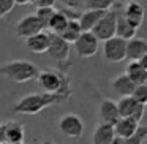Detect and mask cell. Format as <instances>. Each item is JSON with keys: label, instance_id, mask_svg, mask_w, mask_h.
<instances>
[{"label": "cell", "instance_id": "26", "mask_svg": "<svg viewBox=\"0 0 147 144\" xmlns=\"http://www.w3.org/2000/svg\"><path fill=\"white\" fill-rule=\"evenodd\" d=\"M54 13H55V8L54 7H48V8H36L35 14L40 18V21H41V22L45 24V27L48 29V26H49V22H51Z\"/></svg>", "mask_w": 147, "mask_h": 144}, {"label": "cell", "instance_id": "1", "mask_svg": "<svg viewBox=\"0 0 147 144\" xmlns=\"http://www.w3.org/2000/svg\"><path fill=\"white\" fill-rule=\"evenodd\" d=\"M68 100V97L62 93H46V92H33L29 95L22 97L18 103H14L13 112L24 116H35L45 111L49 106L59 105V103Z\"/></svg>", "mask_w": 147, "mask_h": 144}, {"label": "cell", "instance_id": "17", "mask_svg": "<svg viewBox=\"0 0 147 144\" xmlns=\"http://www.w3.org/2000/svg\"><path fill=\"white\" fill-rule=\"evenodd\" d=\"M5 135H7V141L13 144H22L24 138H26V128L21 122L16 120H8L5 122Z\"/></svg>", "mask_w": 147, "mask_h": 144}, {"label": "cell", "instance_id": "28", "mask_svg": "<svg viewBox=\"0 0 147 144\" xmlns=\"http://www.w3.org/2000/svg\"><path fill=\"white\" fill-rule=\"evenodd\" d=\"M16 7V0H0V21L13 11Z\"/></svg>", "mask_w": 147, "mask_h": 144}, {"label": "cell", "instance_id": "31", "mask_svg": "<svg viewBox=\"0 0 147 144\" xmlns=\"http://www.w3.org/2000/svg\"><path fill=\"white\" fill-rule=\"evenodd\" d=\"M7 141V135H5V124H0V144Z\"/></svg>", "mask_w": 147, "mask_h": 144}, {"label": "cell", "instance_id": "3", "mask_svg": "<svg viewBox=\"0 0 147 144\" xmlns=\"http://www.w3.org/2000/svg\"><path fill=\"white\" fill-rule=\"evenodd\" d=\"M38 74V67L29 60H11L8 64L0 65V76L8 78L16 84H24L36 79Z\"/></svg>", "mask_w": 147, "mask_h": 144}, {"label": "cell", "instance_id": "7", "mask_svg": "<svg viewBox=\"0 0 147 144\" xmlns=\"http://www.w3.org/2000/svg\"><path fill=\"white\" fill-rule=\"evenodd\" d=\"M127 40L115 35L103 43V55L111 64H120V62L127 60Z\"/></svg>", "mask_w": 147, "mask_h": 144}, {"label": "cell", "instance_id": "20", "mask_svg": "<svg viewBox=\"0 0 147 144\" xmlns=\"http://www.w3.org/2000/svg\"><path fill=\"white\" fill-rule=\"evenodd\" d=\"M122 7L123 5H119V18H117V37H120V38L123 40H131L136 37V32L138 29H134L133 26H131L130 22H128V19L125 18V14L122 13Z\"/></svg>", "mask_w": 147, "mask_h": 144}, {"label": "cell", "instance_id": "35", "mask_svg": "<svg viewBox=\"0 0 147 144\" xmlns=\"http://www.w3.org/2000/svg\"><path fill=\"white\" fill-rule=\"evenodd\" d=\"M41 144H55V143H52V141L51 139H46V141H43V143Z\"/></svg>", "mask_w": 147, "mask_h": 144}, {"label": "cell", "instance_id": "33", "mask_svg": "<svg viewBox=\"0 0 147 144\" xmlns=\"http://www.w3.org/2000/svg\"><path fill=\"white\" fill-rule=\"evenodd\" d=\"M139 62H141V65H142V67H144V68H146V70H147V54H146V55H144V57H142V59H141V60H139Z\"/></svg>", "mask_w": 147, "mask_h": 144}, {"label": "cell", "instance_id": "12", "mask_svg": "<svg viewBox=\"0 0 147 144\" xmlns=\"http://www.w3.org/2000/svg\"><path fill=\"white\" fill-rule=\"evenodd\" d=\"M26 46L29 48V51L33 52V54H45V52H48L49 46H51V32L43 30V32L27 38Z\"/></svg>", "mask_w": 147, "mask_h": 144}, {"label": "cell", "instance_id": "34", "mask_svg": "<svg viewBox=\"0 0 147 144\" xmlns=\"http://www.w3.org/2000/svg\"><path fill=\"white\" fill-rule=\"evenodd\" d=\"M32 3V0H16V5H27Z\"/></svg>", "mask_w": 147, "mask_h": 144}, {"label": "cell", "instance_id": "19", "mask_svg": "<svg viewBox=\"0 0 147 144\" xmlns=\"http://www.w3.org/2000/svg\"><path fill=\"white\" fill-rule=\"evenodd\" d=\"M105 14H106V11H101V10H86V11H82L79 22H81V27L84 29V32H92Z\"/></svg>", "mask_w": 147, "mask_h": 144}, {"label": "cell", "instance_id": "37", "mask_svg": "<svg viewBox=\"0 0 147 144\" xmlns=\"http://www.w3.org/2000/svg\"><path fill=\"white\" fill-rule=\"evenodd\" d=\"M22 144H24V143H22Z\"/></svg>", "mask_w": 147, "mask_h": 144}, {"label": "cell", "instance_id": "15", "mask_svg": "<svg viewBox=\"0 0 147 144\" xmlns=\"http://www.w3.org/2000/svg\"><path fill=\"white\" fill-rule=\"evenodd\" d=\"M147 54V40L144 38H134L128 40V46H127V59L130 62L134 60H141L144 55Z\"/></svg>", "mask_w": 147, "mask_h": 144}, {"label": "cell", "instance_id": "2", "mask_svg": "<svg viewBox=\"0 0 147 144\" xmlns=\"http://www.w3.org/2000/svg\"><path fill=\"white\" fill-rule=\"evenodd\" d=\"M40 89L46 93H62V95L70 98L73 90H71V81L67 73H62L55 68H45L40 70V74L36 78Z\"/></svg>", "mask_w": 147, "mask_h": 144}, {"label": "cell", "instance_id": "14", "mask_svg": "<svg viewBox=\"0 0 147 144\" xmlns=\"http://www.w3.org/2000/svg\"><path fill=\"white\" fill-rule=\"evenodd\" d=\"M115 130L114 125L101 122L98 127L95 128L92 135V144H112V141L115 139Z\"/></svg>", "mask_w": 147, "mask_h": 144}, {"label": "cell", "instance_id": "8", "mask_svg": "<svg viewBox=\"0 0 147 144\" xmlns=\"http://www.w3.org/2000/svg\"><path fill=\"white\" fill-rule=\"evenodd\" d=\"M76 54L82 59H92L98 54L100 49V40L93 32H82L76 43H74Z\"/></svg>", "mask_w": 147, "mask_h": 144}, {"label": "cell", "instance_id": "10", "mask_svg": "<svg viewBox=\"0 0 147 144\" xmlns=\"http://www.w3.org/2000/svg\"><path fill=\"white\" fill-rule=\"evenodd\" d=\"M119 111H120L122 117H131L134 120L141 122L144 119L146 106L141 105L139 101H136L133 97H123L119 101Z\"/></svg>", "mask_w": 147, "mask_h": 144}, {"label": "cell", "instance_id": "4", "mask_svg": "<svg viewBox=\"0 0 147 144\" xmlns=\"http://www.w3.org/2000/svg\"><path fill=\"white\" fill-rule=\"evenodd\" d=\"M48 54L51 55V59H54L57 62V70H60L62 73L70 71V67L73 65L71 62V43H68L59 33L51 32V46H49Z\"/></svg>", "mask_w": 147, "mask_h": 144}, {"label": "cell", "instance_id": "11", "mask_svg": "<svg viewBox=\"0 0 147 144\" xmlns=\"http://www.w3.org/2000/svg\"><path fill=\"white\" fill-rule=\"evenodd\" d=\"M122 13L128 19V22L134 27L139 29L144 22V7L138 2V0H130L127 5L122 7Z\"/></svg>", "mask_w": 147, "mask_h": 144}, {"label": "cell", "instance_id": "30", "mask_svg": "<svg viewBox=\"0 0 147 144\" xmlns=\"http://www.w3.org/2000/svg\"><path fill=\"white\" fill-rule=\"evenodd\" d=\"M63 7L67 8H76V10H79L81 8V3H82V0H59Z\"/></svg>", "mask_w": 147, "mask_h": 144}, {"label": "cell", "instance_id": "24", "mask_svg": "<svg viewBox=\"0 0 147 144\" xmlns=\"http://www.w3.org/2000/svg\"><path fill=\"white\" fill-rule=\"evenodd\" d=\"M87 10H101L109 11L115 7V0H84Z\"/></svg>", "mask_w": 147, "mask_h": 144}, {"label": "cell", "instance_id": "6", "mask_svg": "<svg viewBox=\"0 0 147 144\" xmlns=\"http://www.w3.org/2000/svg\"><path fill=\"white\" fill-rule=\"evenodd\" d=\"M59 130L62 135L71 138V139H79L84 135L86 124L81 116L74 114V112H68V114L62 116L59 120Z\"/></svg>", "mask_w": 147, "mask_h": 144}, {"label": "cell", "instance_id": "36", "mask_svg": "<svg viewBox=\"0 0 147 144\" xmlns=\"http://www.w3.org/2000/svg\"><path fill=\"white\" fill-rule=\"evenodd\" d=\"M2 144H13V143H8V141H5V143H2Z\"/></svg>", "mask_w": 147, "mask_h": 144}, {"label": "cell", "instance_id": "22", "mask_svg": "<svg viewBox=\"0 0 147 144\" xmlns=\"http://www.w3.org/2000/svg\"><path fill=\"white\" fill-rule=\"evenodd\" d=\"M82 32H84V29L81 27L79 21H70V22H68V26H67V29H65L60 35L63 37L68 43L74 45V43L79 40V37L82 35Z\"/></svg>", "mask_w": 147, "mask_h": 144}, {"label": "cell", "instance_id": "27", "mask_svg": "<svg viewBox=\"0 0 147 144\" xmlns=\"http://www.w3.org/2000/svg\"><path fill=\"white\" fill-rule=\"evenodd\" d=\"M131 97H133L136 101H139L141 105L146 106L147 105V84H139V86H136V89H134V92Z\"/></svg>", "mask_w": 147, "mask_h": 144}, {"label": "cell", "instance_id": "23", "mask_svg": "<svg viewBox=\"0 0 147 144\" xmlns=\"http://www.w3.org/2000/svg\"><path fill=\"white\" fill-rule=\"evenodd\" d=\"M68 22H70V19L65 16V13H62L60 10H55V13H54V16H52L51 22H49L48 29H49V32L59 33V35H60V33L67 29Z\"/></svg>", "mask_w": 147, "mask_h": 144}, {"label": "cell", "instance_id": "5", "mask_svg": "<svg viewBox=\"0 0 147 144\" xmlns=\"http://www.w3.org/2000/svg\"><path fill=\"white\" fill-rule=\"evenodd\" d=\"M119 5L120 3H115V8L106 11V14L101 18V21H100L95 26V29L92 30L100 41L105 43L106 40H109V38L117 35V18H119L117 8H119Z\"/></svg>", "mask_w": 147, "mask_h": 144}, {"label": "cell", "instance_id": "16", "mask_svg": "<svg viewBox=\"0 0 147 144\" xmlns=\"http://www.w3.org/2000/svg\"><path fill=\"white\" fill-rule=\"evenodd\" d=\"M136 86L138 84L127 73H123V74H120V76L112 79V89H114V92L122 95V97H131L134 89H136Z\"/></svg>", "mask_w": 147, "mask_h": 144}, {"label": "cell", "instance_id": "13", "mask_svg": "<svg viewBox=\"0 0 147 144\" xmlns=\"http://www.w3.org/2000/svg\"><path fill=\"white\" fill-rule=\"evenodd\" d=\"M100 117H101V122H106V124L115 125L117 120L122 117L120 111H119V103H115L114 100L106 98L100 103Z\"/></svg>", "mask_w": 147, "mask_h": 144}, {"label": "cell", "instance_id": "32", "mask_svg": "<svg viewBox=\"0 0 147 144\" xmlns=\"http://www.w3.org/2000/svg\"><path fill=\"white\" fill-rule=\"evenodd\" d=\"M112 144H127V141H125L123 138H119V136H115V139L112 141Z\"/></svg>", "mask_w": 147, "mask_h": 144}, {"label": "cell", "instance_id": "29", "mask_svg": "<svg viewBox=\"0 0 147 144\" xmlns=\"http://www.w3.org/2000/svg\"><path fill=\"white\" fill-rule=\"evenodd\" d=\"M32 5L36 8H48V7H54L55 0H32Z\"/></svg>", "mask_w": 147, "mask_h": 144}, {"label": "cell", "instance_id": "25", "mask_svg": "<svg viewBox=\"0 0 147 144\" xmlns=\"http://www.w3.org/2000/svg\"><path fill=\"white\" fill-rule=\"evenodd\" d=\"M125 141H127V144H144L147 141V127L146 125H139V128Z\"/></svg>", "mask_w": 147, "mask_h": 144}, {"label": "cell", "instance_id": "21", "mask_svg": "<svg viewBox=\"0 0 147 144\" xmlns=\"http://www.w3.org/2000/svg\"><path fill=\"white\" fill-rule=\"evenodd\" d=\"M125 73L139 86V84H147V70L141 65L139 60L130 62L125 68Z\"/></svg>", "mask_w": 147, "mask_h": 144}, {"label": "cell", "instance_id": "18", "mask_svg": "<svg viewBox=\"0 0 147 144\" xmlns=\"http://www.w3.org/2000/svg\"><path fill=\"white\" fill-rule=\"evenodd\" d=\"M139 125H141V122L134 120V119H131V117H120L117 120V124L114 125V130H115V135H117L119 138L127 139V138H130L131 135L139 128Z\"/></svg>", "mask_w": 147, "mask_h": 144}, {"label": "cell", "instance_id": "9", "mask_svg": "<svg viewBox=\"0 0 147 144\" xmlns=\"http://www.w3.org/2000/svg\"><path fill=\"white\" fill-rule=\"evenodd\" d=\"M43 30H46V27H45V24L40 21V18L36 16L35 13L24 16L16 26L18 37H19V38H24V40L30 38V37L36 35V33L43 32Z\"/></svg>", "mask_w": 147, "mask_h": 144}]
</instances>
